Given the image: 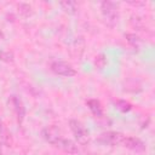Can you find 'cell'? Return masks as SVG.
Returning <instances> with one entry per match:
<instances>
[{
  "label": "cell",
  "instance_id": "cell-1",
  "mask_svg": "<svg viewBox=\"0 0 155 155\" xmlns=\"http://www.w3.org/2000/svg\"><path fill=\"white\" fill-rule=\"evenodd\" d=\"M101 13L104 19V23L109 28H114L120 18L119 4L110 0H104L101 2Z\"/></svg>",
  "mask_w": 155,
  "mask_h": 155
},
{
  "label": "cell",
  "instance_id": "cell-2",
  "mask_svg": "<svg viewBox=\"0 0 155 155\" xmlns=\"http://www.w3.org/2000/svg\"><path fill=\"white\" fill-rule=\"evenodd\" d=\"M69 128H70L73 136L75 137V139L78 140L79 144L86 145L90 143V140H91L90 132L81 121H79L76 119H70L69 120Z\"/></svg>",
  "mask_w": 155,
  "mask_h": 155
},
{
  "label": "cell",
  "instance_id": "cell-3",
  "mask_svg": "<svg viewBox=\"0 0 155 155\" xmlns=\"http://www.w3.org/2000/svg\"><path fill=\"white\" fill-rule=\"evenodd\" d=\"M50 69L56 75H61V76H65V78H71V76L76 75L75 68L64 61H53L50 64Z\"/></svg>",
  "mask_w": 155,
  "mask_h": 155
},
{
  "label": "cell",
  "instance_id": "cell-4",
  "mask_svg": "<svg viewBox=\"0 0 155 155\" xmlns=\"http://www.w3.org/2000/svg\"><path fill=\"white\" fill-rule=\"evenodd\" d=\"M8 102H10V104L12 107V110L16 115L17 122L19 125H22L23 121H24V117H25V105H24L22 98L18 97L17 94H11Z\"/></svg>",
  "mask_w": 155,
  "mask_h": 155
},
{
  "label": "cell",
  "instance_id": "cell-5",
  "mask_svg": "<svg viewBox=\"0 0 155 155\" xmlns=\"http://www.w3.org/2000/svg\"><path fill=\"white\" fill-rule=\"evenodd\" d=\"M121 147H125L132 151H136V153H144L147 147H145V143L138 138V137H132V136H124L122 140H121Z\"/></svg>",
  "mask_w": 155,
  "mask_h": 155
},
{
  "label": "cell",
  "instance_id": "cell-6",
  "mask_svg": "<svg viewBox=\"0 0 155 155\" xmlns=\"http://www.w3.org/2000/svg\"><path fill=\"white\" fill-rule=\"evenodd\" d=\"M41 136H42V138H44L47 143H50L51 145H54V144L57 143V140L63 137L61 130H59L56 125L45 126V127L42 128V131H41Z\"/></svg>",
  "mask_w": 155,
  "mask_h": 155
},
{
  "label": "cell",
  "instance_id": "cell-7",
  "mask_svg": "<svg viewBox=\"0 0 155 155\" xmlns=\"http://www.w3.org/2000/svg\"><path fill=\"white\" fill-rule=\"evenodd\" d=\"M124 136L125 134L116 132V131H107V132H103L99 134L98 142H101L102 144H105V145H120Z\"/></svg>",
  "mask_w": 155,
  "mask_h": 155
},
{
  "label": "cell",
  "instance_id": "cell-8",
  "mask_svg": "<svg viewBox=\"0 0 155 155\" xmlns=\"http://www.w3.org/2000/svg\"><path fill=\"white\" fill-rule=\"evenodd\" d=\"M54 148L67 153V154H70V155H75V154H79V147L75 142H73L71 139H68V138H59L57 140V143L53 145Z\"/></svg>",
  "mask_w": 155,
  "mask_h": 155
},
{
  "label": "cell",
  "instance_id": "cell-9",
  "mask_svg": "<svg viewBox=\"0 0 155 155\" xmlns=\"http://www.w3.org/2000/svg\"><path fill=\"white\" fill-rule=\"evenodd\" d=\"M86 105H87V108L90 109V111L92 113L93 116H96L98 119H102L104 116L103 105H102V103L98 99H96V98H88L86 101Z\"/></svg>",
  "mask_w": 155,
  "mask_h": 155
},
{
  "label": "cell",
  "instance_id": "cell-10",
  "mask_svg": "<svg viewBox=\"0 0 155 155\" xmlns=\"http://www.w3.org/2000/svg\"><path fill=\"white\" fill-rule=\"evenodd\" d=\"M114 105L117 110L122 111V113H128L132 109V104L126 101V99H115L114 101Z\"/></svg>",
  "mask_w": 155,
  "mask_h": 155
},
{
  "label": "cell",
  "instance_id": "cell-11",
  "mask_svg": "<svg viewBox=\"0 0 155 155\" xmlns=\"http://www.w3.org/2000/svg\"><path fill=\"white\" fill-rule=\"evenodd\" d=\"M59 5H61V7H62L65 12H68V13H70V15L75 13L76 10H78V2H76V1L67 0V1H62Z\"/></svg>",
  "mask_w": 155,
  "mask_h": 155
},
{
  "label": "cell",
  "instance_id": "cell-12",
  "mask_svg": "<svg viewBox=\"0 0 155 155\" xmlns=\"http://www.w3.org/2000/svg\"><path fill=\"white\" fill-rule=\"evenodd\" d=\"M125 38H126L127 42H128L133 48H138L139 45H140V42H142L140 39H139V36L136 35L134 33H126V34H125Z\"/></svg>",
  "mask_w": 155,
  "mask_h": 155
},
{
  "label": "cell",
  "instance_id": "cell-13",
  "mask_svg": "<svg viewBox=\"0 0 155 155\" xmlns=\"http://www.w3.org/2000/svg\"><path fill=\"white\" fill-rule=\"evenodd\" d=\"M0 138H1V140H2L4 143H8V139L11 138V134H10V132L7 131L5 124L2 122L1 119H0Z\"/></svg>",
  "mask_w": 155,
  "mask_h": 155
},
{
  "label": "cell",
  "instance_id": "cell-14",
  "mask_svg": "<svg viewBox=\"0 0 155 155\" xmlns=\"http://www.w3.org/2000/svg\"><path fill=\"white\" fill-rule=\"evenodd\" d=\"M31 10H33V8H31V6H30L29 4H25V2H21V4H18V12L22 13V15H24V16L30 15V13L33 12Z\"/></svg>",
  "mask_w": 155,
  "mask_h": 155
},
{
  "label": "cell",
  "instance_id": "cell-15",
  "mask_svg": "<svg viewBox=\"0 0 155 155\" xmlns=\"http://www.w3.org/2000/svg\"><path fill=\"white\" fill-rule=\"evenodd\" d=\"M94 64H96V67H97V68L103 69V68L105 67V64H107V58H105V56H104L103 53H99L98 56H96Z\"/></svg>",
  "mask_w": 155,
  "mask_h": 155
},
{
  "label": "cell",
  "instance_id": "cell-16",
  "mask_svg": "<svg viewBox=\"0 0 155 155\" xmlns=\"http://www.w3.org/2000/svg\"><path fill=\"white\" fill-rule=\"evenodd\" d=\"M13 58H15V56H13V53L11 51H2L0 53V59L6 62V63H12Z\"/></svg>",
  "mask_w": 155,
  "mask_h": 155
}]
</instances>
